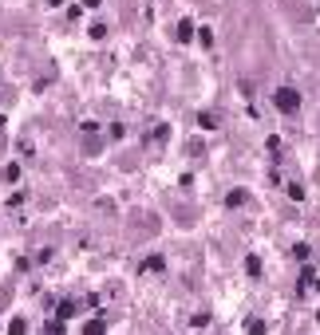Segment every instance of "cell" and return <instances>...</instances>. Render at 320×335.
I'll return each mask as SVG.
<instances>
[{
    "label": "cell",
    "instance_id": "6da1fadb",
    "mask_svg": "<svg viewBox=\"0 0 320 335\" xmlns=\"http://www.w3.org/2000/svg\"><path fill=\"white\" fill-rule=\"evenodd\" d=\"M273 103H277V111H285V114H297V111H301V91H297V87H277Z\"/></svg>",
    "mask_w": 320,
    "mask_h": 335
},
{
    "label": "cell",
    "instance_id": "7a4b0ae2",
    "mask_svg": "<svg viewBox=\"0 0 320 335\" xmlns=\"http://www.w3.org/2000/svg\"><path fill=\"white\" fill-rule=\"evenodd\" d=\"M83 335H107V323H103V319H87Z\"/></svg>",
    "mask_w": 320,
    "mask_h": 335
},
{
    "label": "cell",
    "instance_id": "3957f363",
    "mask_svg": "<svg viewBox=\"0 0 320 335\" xmlns=\"http://www.w3.org/2000/svg\"><path fill=\"white\" fill-rule=\"evenodd\" d=\"M190 36H194V24H190V20H182V24H178V40H182V44H190Z\"/></svg>",
    "mask_w": 320,
    "mask_h": 335
},
{
    "label": "cell",
    "instance_id": "277c9868",
    "mask_svg": "<svg viewBox=\"0 0 320 335\" xmlns=\"http://www.w3.org/2000/svg\"><path fill=\"white\" fill-rule=\"evenodd\" d=\"M229 209H237V205H245V190H234V193H229V201H225Z\"/></svg>",
    "mask_w": 320,
    "mask_h": 335
},
{
    "label": "cell",
    "instance_id": "5b68a950",
    "mask_svg": "<svg viewBox=\"0 0 320 335\" xmlns=\"http://www.w3.org/2000/svg\"><path fill=\"white\" fill-rule=\"evenodd\" d=\"M245 272H249V276H261V260L257 256H245Z\"/></svg>",
    "mask_w": 320,
    "mask_h": 335
},
{
    "label": "cell",
    "instance_id": "8992f818",
    "mask_svg": "<svg viewBox=\"0 0 320 335\" xmlns=\"http://www.w3.org/2000/svg\"><path fill=\"white\" fill-rule=\"evenodd\" d=\"M245 331L249 335H265V323H261V319H245Z\"/></svg>",
    "mask_w": 320,
    "mask_h": 335
},
{
    "label": "cell",
    "instance_id": "52a82bcc",
    "mask_svg": "<svg viewBox=\"0 0 320 335\" xmlns=\"http://www.w3.org/2000/svg\"><path fill=\"white\" fill-rule=\"evenodd\" d=\"M308 253H312V249L304 245V240H301V245H293V256H297V260H308Z\"/></svg>",
    "mask_w": 320,
    "mask_h": 335
},
{
    "label": "cell",
    "instance_id": "ba28073f",
    "mask_svg": "<svg viewBox=\"0 0 320 335\" xmlns=\"http://www.w3.org/2000/svg\"><path fill=\"white\" fill-rule=\"evenodd\" d=\"M166 264H162V256H147V272H162Z\"/></svg>",
    "mask_w": 320,
    "mask_h": 335
},
{
    "label": "cell",
    "instance_id": "9c48e42d",
    "mask_svg": "<svg viewBox=\"0 0 320 335\" xmlns=\"http://www.w3.org/2000/svg\"><path fill=\"white\" fill-rule=\"evenodd\" d=\"M8 335H28V323H24V319H12V327H8Z\"/></svg>",
    "mask_w": 320,
    "mask_h": 335
},
{
    "label": "cell",
    "instance_id": "30bf717a",
    "mask_svg": "<svg viewBox=\"0 0 320 335\" xmlns=\"http://www.w3.org/2000/svg\"><path fill=\"white\" fill-rule=\"evenodd\" d=\"M83 8H99V0H83Z\"/></svg>",
    "mask_w": 320,
    "mask_h": 335
},
{
    "label": "cell",
    "instance_id": "8fae6325",
    "mask_svg": "<svg viewBox=\"0 0 320 335\" xmlns=\"http://www.w3.org/2000/svg\"><path fill=\"white\" fill-rule=\"evenodd\" d=\"M316 319H320V312H316Z\"/></svg>",
    "mask_w": 320,
    "mask_h": 335
},
{
    "label": "cell",
    "instance_id": "7c38bea8",
    "mask_svg": "<svg viewBox=\"0 0 320 335\" xmlns=\"http://www.w3.org/2000/svg\"><path fill=\"white\" fill-rule=\"evenodd\" d=\"M0 123H4V118H0Z\"/></svg>",
    "mask_w": 320,
    "mask_h": 335
}]
</instances>
